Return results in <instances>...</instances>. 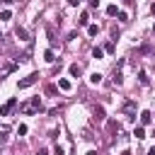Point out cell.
<instances>
[{
  "label": "cell",
  "mask_w": 155,
  "mask_h": 155,
  "mask_svg": "<svg viewBox=\"0 0 155 155\" xmlns=\"http://www.w3.org/2000/svg\"><path fill=\"white\" fill-rule=\"evenodd\" d=\"M19 111H22V114H27V116H31V114L41 111V99H39V97H31L29 102H24V104L19 107Z\"/></svg>",
  "instance_id": "6da1fadb"
},
{
  "label": "cell",
  "mask_w": 155,
  "mask_h": 155,
  "mask_svg": "<svg viewBox=\"0 0 155 155\" xmlns=\"http://www.w3.org/2000/svg\"><path fill=\"white\" fill-rule=\"evenodd\" d=\"M121 111L126 114L128 121H136V102H133V99H126V102L121 104Z\"/></svg>",
  "instance_id": "7a4b0ae2"
},
{
  "label": "cell",
  "mask_w": 155,
  "mask_h": 155,
  "mask_svg": "<svg viewBox=\"0 0 155 155\" xmlns=\"http://www.w3.org/2000/svg\"><path fill=\"white\" fill-rule=\"evenodd\" d=\"M36 80H39V73H29L27 78H22V80L17 82V87H19V90H27V87H31Z\"/></svg>",
  "instance_id": "3957f363"
},
{
  "label": "cell",
  "mask_w": 155,
  "mask_h": 155,
  "mask_svg": "<svg viewBox=\"0 0 155 155\" xmlns=\"http://www.w3.org/2000/svg\"><path fill=\"white\" fill-rule=\"evenodd\" d=\"M15 107H17V99H15V97H10V99L0 107V116H10V111H12Z\"/></svg>",
  "instance_id": "277c9868"
},
{
  "label": "cell",
  "mask_w": 155,
  "mask_h": 155,
  "mask_svg": "<svg viewBox=\"0 0 155 155\" xmlns=\"http://www.w3.org/2000/svg\"><path fill=\"white\" fill-rule=\"evenodd\" d=\"M15 34H17V39H19V41H29V34H27V29H24V27H17V29H15Z\"/></svg>",
  "instance_id": "5b68a950"
},
{
  "label": "cell",
  "mask_w": 155,
  "mask_h": 155,
  "mask_svg": "<svg viewBox=\"0 0 155 155\" xmlns=\"http://www.w3.org/2000/svg\"><path fill=\"white\" fill-rule=\"evenodd\" d=\"M148 124H153V114L150 111H140V126H148Z\"/></svg>",
  "instance_id": "8992f818"
},
{
  "label": "cell",
  "mask_w": 155,
  "mask_h": 155,
  "mask_svg": "<svg viewBox=\"0 0 155 155\" xmlns=\"http://www.w3.org/2000/svg\"><path fill=\"white\" fill-rule=\"evenodd\" d=\"M44 61H46V63H56V53H53V48H46V51H44Z\"/></svg>",
  "instance_id": "52a82bcc"
},
{
  "label": "cell",
  "mask_w": 155,
  "mask_h": 155,
  "mask_svg": "<svg viewBox=\"0 0 155 155\" xmlns=\"http://www.w3.org/2000/svg\"><path fill=\"white\" fill-rule=\"evenodd\" d=\"M68 73H70V75H73V78H80V75H82V68H80V65H78V63H73V65H70V68H68Z\"/></svg>",
  "instance_id": "ba28073f"
},
{
  "label": "cell",
  "mask_w": 155,
  "mask_h": 155,
  "mask_svg": "<svg viewBox=\"0 0 155 155\" xmlns=\"http://www.w3.org/2000/svg\"><path fill=\"white\" fill-rule=\"evenodd\" d=\"M58 87H61L63 92H68V90H70L73 85H70V80H65V78H58Z\"/></svg>",
  "instance_id": "9c48e42d"
},
{
  "label": "cell",
  "mask_w": 155,
  "mask_h": 155,
  "mask_svg": "<svg viewBox=\"0 0 155 155\" xmlns=\"http://www.w3.org/2000/svg\"><path fill=\"white\" fill-rule=\"evenodd\" d=\"M92 114H94V119H97V121H104V109H102V107H94V109H92Z\"/></svg>",
  "instance_id": "30bf717a"
},
{
  "label": "cell",
  "mask_w": 155,
  "mask_h": 155,
  "mask_svg": "<svg viewBox=\"0 0 155 155\" xmlns=\"http://www.w3.org/2000/svg\"><path fill=\"white\" fill-rule=\"evenodd\" d=\"M78 24L87 27V24H90V12H82V15H80V19H78Z\"/></svg>",
  "instance_id": "8fae6325"
},
{
  "label": "cell",
  "mask_w": 155,
  "mask_h": 155,
  "mask_svg": "<svg viewBox=\"0 0 155 155\" xmlns=\"http://www.w3.org/2000/svg\"><path fill=\"white\" fill-rule=\"evenodd\" d=\"M138 80H140V85H148V82H150V78H148L145 70H138Z\"/></svg>",
  "instance_id": "7c38bea8"
},
{
  "label": "cell",
  "mask_w": 155,
  "mask_h": 155,
  "mask_svg": "<svg viewBox=\"0 0 155 155\" xmlns=\"http://www.w3.org/2000/svg\"><path fill=\"white\" fill-rule=\"evenodd\" d=\"M102 56H104V48H99V46H94V48H92V58H97V61H99Z\"/></svg>",
  "instance_id": "4fadbf2b"
},
{
  "label": "cell",
  "mask_w": 155,
  "mask_h": 155,
  "mask_svg": "<svg viewBox=\"0 0 155 155\" xmlns=\"http://www.w3.org/2000/svg\"><path fill=\"white\" fill-rule=\"evenodd\" d=\"M133 136H136V138H145V128H143V126H136V128H133Z\"/></svg>",
  "instance_id": "5bb4252c"
},
{
  "label": "cell",
  "mask_w": 155,
  "mask_h": 155,
  "mask_svg": "<svg viewBox=\"0 0 155 155\" xmlns=\"http://www.w3.org/2000/svg\"><path fill=\"white\" fill-rule=\"evenodd\" d=\"M97 31H99L97 24H87V34H90V36H97Z\"/></svg>",
  "instance_id": "9a60e30c"
},
{
  "label": "cell",
  "mask_w": 155,
  "mask_h": 155,
  "mask_svg": "<svg viewBox=\"0 0 155 155\" xmlns=\"http://www.w3.org/2000/svg\"><path fill=\"white\" fill-rule=\"evenodd\" d=\"M90 82H92V85H99V82H102V75H99V73H92V75H90Z\"/></svg>",
  "instance_id": "2e32d148"
},
{
  "label": "cell",
  "mask_w": 155,
  "mask_h": 155,
  "mask_svg": "<svg viewBox=\"0 0 155 155\" xmlns=\"http://www.w3.org/2000/svg\"><path fill=\"white\" fill-rule=\"evenodd\" d=\"M107 15H109V17L119 15V7H116V5H109V7H107Z\"/></svg>",
  "instance_id": "e0dca14e"
},
{
  "label": "cell",
  "mask_w": 155,
  "mask_h": 155,
  "mask_svg": "<svg viewBox=\"0 0 155 155\" xmlns=\"http://www.w3.org/2000/svg\"><path fill=\"white\" fill-rule=\"evenodd\" d=\"M7 138H10V133H7V131H0V148L7 143Z\"/></svg>",
  "instance_id": "ac0fdd59"
},
{
  "label": "cell",
  "mask_w": 155,
  "mask_h": 155,
  "mask_svg": "<svg viewBox=\"0 0 155 155\" xmlns=\"http://www.w3.org/2000/svg\"><path fill=\"white\" fill-rule=\"evenodd\" d=\"M116 17H119V22H128V12H124V10H119Z\"/></svg>",
  "instance_id": "d6986e66"
},
{
  "label": "cell",
  "mask_w": 155,
  "mask_h": 155,
  "mask_svg": "<svg viewBox=\"0 0 155 155\" xmlns=\"http://www.w3.org/2000/svg\"><path fill=\"white\" fill-rule=\"evenodd\" d=\"M10 17H12L10 10H2V12H0V19H10Z\"/></svg>",
  "instance_id": "ffe728a7"
},
{
  "label": "cell",
  "mask_w": 155,
  "mask_h": 155,
  "mask_svg": "<svg viewBox=\"0 0 155 155\" xmlns=\"http://www.w3.org/2000/svg\"><path fill=\"white\" fill-rule=\"evenodd\" d=\"M114 48H116V46H114V41H109V44H104V51H109V53H114Z\"/></svg>",
  "instance_id": "44dd1931"
},
{
  "label": "cell",
  "mask_w": 155,
  "mask_h": 155,
  "mask_svg": "<svg viewBox=\"0 0 155 155\" xmlns=\"http://www.w3.org/2000/svg\"><path fill=\"white\" fill-rule=\"evenodd\" d=\"M17 133H19V136H24V133H27V126H24V124H19V126H17Z\"/></svg>",
  "instance_id": "7402d4cb"
},
{
  "label": "cell",
  "mask_w": 155,
  "mask_h": 155,
  "mask_svg": "<svg viewBox=\"0 0 155 155\" xmlns=\"http://www.w3.org/2000/svg\"><path fill=\"white\" fill-rule=\"evenodd\" d=\"M46 94H56V87L53 85H46Z\"/></svg>",
  "instance_id": "603a6c76"
},
{
  "label": "cell",
  "mask_w": 155,
  "mask_h": 155,
  "mask_svg": "<svg viewBox=\"0 0 155 155\" xmlns=\"http://www.w3.org/2000/svg\"><path fill=\"white\" fill-rule=\"evenodd\" d=\"M53 155H65V150H63L61 145H56V150H53Z\"/></svg>",
  "instance_id": "cb8c5ba5"
},
{
  "label": "cell",
  "mask_w": 155,
  "mask_h": 155,
  "mask_svg": "<svg viewBox=\"0 0 155 155\" xmlns=\"http://www.w3.org/2000/svg\"><path fill=\"white\" fill-rule=\"evenodd\" d=\"M36 155H48V150H46V148H39V150H36Z\"/></svg>",
  "instance_id": "d4e9b609"
},
{
  "label": "cell",
  "mask_w": 155,
  "mask_h": 155,
  "mask_svg": "<svg viewBox=\"0 0 155 155\" xmlns=\"http://www.w3.org/2000/svg\"><path fill=\"white\" fill-rule=\"evenodd\" d=\"M78 2H80V0H68V5H70V7H78Z\"/></svg>",
  "instance_id": "484cf974"
},
{
  "label": "cell",
  "mask_w": 155,
  "mask_h": 155,
  "mask_svg": "<svg viewBox=\"0 0 155 155\" xmlns=\"http://www.w3.org/2000/svg\"><path fill=\"white\" fill-rule=\"evenodd\" d=\"M145 155H155V148H150V150H148V153H145Z\"/></svg>",
  "instance_id": "4316f807"
},
{
  "label": "cell",
  "mask_w": 155,
  "mask_h": 155,
  "mask_svg": "<svg viewBox=\"0 0 155 155\" xmlns=\"http://www.w3.org/2000/svg\"><path fill=\"white\" fill-rule=\"evenodd\" d=\"M0 2H5V5H10V2H15V0H0Z\"/></svg>",
  "instance_id": "83f0119b"
},
{
  "label": "cell",
  "mask_w": 155,
  "mask_h": 155,
  "mask_svg": "<svg viewBox=\"0 0 155 155\" xmlns=\"http://www.w3.org/2000/svg\"><path fill=\"white\" fill-rule=\"evenodd\" d=\"M87 155H97V150H87Z\"/></svg>",
  "instance_id": "f1b7e54d"
},
{
  "label": "cell",
  "mask_w": 155,
  "mask_h": 155,
  "mask_svg": "<svg viewBox=\"0 0 155 155\" xmlns=\"http://www.w3.org/2000/svg\"><path fill=\"white\" fill-rule=\"evenodd\" d=\"M150 12H153V15H155V2H153V5H150Z\"/></svg>",
  "instance_id": "f546056e"
},
{
  "label": "cell",
  "mask_w": 155,
  "mask_h": 155,
  "mask_svg": "<svg viewBox=\"0 0 155 155\" xmlns=\"http://www.w3.org/2000/svg\"><path fill=\"white\" fill-rule=\"evenodd\" d=\"M121 155H131V150H124V153H121Z\"/></svg>",
  "instance_id": "4dcf8cb0"
},
{
  "label": "cell",
  "mask_w": 155,
  "mask_h": 155,
  "mask_svg": "<svg viewBox=\"0 0 155 155\" xmlns=\"http://www.w3.org/2000/svg\"><path fill=\"white\" fill-rule=\"evenodd\" d=\"M153 34H155V24H153Z\"/></svg>",
  "instance_id": "1f68e13d"
},
{
  "label": "cell",
  "mask_w": 155,
  "mask_h": 155,
  "mask_svg": "<svg viewBox=\"0 0 155 155\" xmlns=\"http://www.w3.org/2000/svg\"><path fill=\"white\" fill-rule=\"evenodd\" d=\"M0 39H2V34H0Z\"/></svg>",
  "instance_id": "d6a6232c"
}]
</instances>
